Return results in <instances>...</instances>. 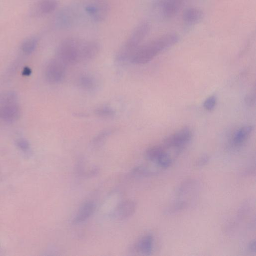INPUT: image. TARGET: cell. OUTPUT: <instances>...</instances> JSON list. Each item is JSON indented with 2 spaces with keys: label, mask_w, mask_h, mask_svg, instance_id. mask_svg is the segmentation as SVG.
<instances>
[{
  "label": "cell",
  "mask_w": 256,
  "mask_h": 256,
  "mask_svg": "<svg viewBox=\"0 0 256 256\" xmlns=\"http://www.w3.org/2000/svg\"><path fill=\"white\" fill-rule=\"evenodd\" d=\"M100 50V44L95 40L82 41L80 47V62H88L94 58Z\"/></svg>",
  "instance_id": "11"
},
{
  "label": "cell",
  "mask_w": 256,
  "mask_h": 256,
  "mask_svg": "<svg viewBox=\"0 0 256 256\" xmlns=\"http://www.w3.org/2000/svg\"><path fill=\"white\" fill-rule=\"evenodd\" d=\"M66 66L56 58L52 60L48 64L45 70L47 80L52 84L60 82L65 76Z\"/></svg>",
  "instance_id": "9"
},
{
  "label": "cell",
  "mask_w": 256,
  "mask_h": 256,
  "mask_svg": "<svg viewBox=\"0 0 256 256\" xmlns=\"http://www.w3.org/2000/svg\"><path fill=\"white\" fill-rule=\"evenodd\" d=\"M150 28V24L148 21L139 24L116 53V60L120 62L130 60L134 52L149 34Z\"/></svg>",
  "instance_id": "3"
},
{
  "label": "cell",
  "mask_w": 256,
  "mask_h": 256,
  "mask_svg": "<svg viewBox=\"0 0 256 256\" xmlns=\"http://www.w3.org/2000/svg\"><path fill=\"white\" fill-rule=\"evenodd\" d=\"M184 2L185 0H153L152 7L160 18L170 20L177 15Z\"/></svg>",
  "instance_id": "5"
},
{
  "label": "cell",
  "mask_w": 256,
  "mask_h": 256,
  "mask_svg": "<svg viewBox=\"0 0 256 256\" xmlns=\"http://www.w3.org/2000/svg\"><path fill=\"white\" fill-rule=\"evenodd\" d=\"M254 130L252 126H244L237 130L233 136L232 142L235 146L242 144L248 138Z\"/></svg>",
  "instance_id": "17"
},
{
  "label": "cell",
  "mask_w": 256,
  "mask_h": 256,
  "mask_svg": "<svg viewBox=\"0 0 256 256\" xmlns=\"http://www.w3.org/2000/svg\"><path fill=\"white\" fill-rule=\"evenodd\" d=\"M210 160V157L207 154H203L196 161V166L198 167H202L208 162Z\"/></svg>",
  "instance_id": "26"
},
{
  "label": "cell",
  "mask_w": 256,
  "mask_h": 256,
  "mask_svg": "<svg viewBox=\"0 0 256 256\" xmlns=\"http://www.w3.org/2000/svg\"><path fill=\"white\" fill-rule=\"evenodd\" d=\"M154 245V238L150 234L141 237L135 244L136 250L144 256L151 254Z\"/></svg>",
  "instance_id": "15"
},
{
  "label": "cell",
  "mask_w": 256,
  "mask_h": 256,
  "mask_svg": "<svg viewBox=\"0 0 256 256\" xmlns=\"http://www.w3.org/2000/svg\"><path fill=\"white\" fill-rule=\"evenodd\" d=\"M84 9L92 20L99 22L107 17L110 6L106 0H88L84 4Z\"/></svg>",
  "instance_id": "8"
},
{
  "label": "cell",
  "mask_w": 256,
  "mask_h": 256,
  "mask_svg": "<svg viewBox=\"0 0 256 256\" xmlns=\"http://www.w3.org/2000/svg\"><path fill=\"white\" fill-rule=\"evenodd\" d=\"M77 14L74 10L66 8L59 11L54 18L55 26L60 28H68L74 24Z\"/></svg>",
  "instance_id": "10"
},
{
  "label": "cell",
  "mask_w": 256,
  "mask_h": 256,
  "mask_svg": "<svg viewBox=\"0 0 256 256\" xmlns=\"http://www.w3.org/2000/svg\"><path fill=\"white\" fill-rule=\"evenodd\" d=\"M216 98L214 96L208 97L204 102V107L208 110H212L216 104Z\"/></svg>",
  "instance_id": "24"
},
{
  "label": "cell",
  "mask_w": 256,
  "mask_h": 256,
  "mask_svg": "<svg viewBox=\"0 0 256 256\" xmlns=\"http://www.w3.org/2000/svg\"><path fill=\"white\" fill-rule=\"evenodd\" d=\"M31 70L28 68H26L24 70V75H28L30 74Z\"/></svg>",
  "instance_id": "29"
},
{
  "label": "cell",
  "mask_w": 256,
  "mask_h": 256,
  "mask_svg": "<svg viewBox=\"0 0 256 256\" xmlns=\"http://www.w3.org/2000/svg\"><path fill=\"white\" fill-rule=\"evenodd\" d=\"M245 102L248 106H252L256 101L255 88L248 92L245 97Z\"/></svg>",
  "instance_id": "25"
},
{
  "label": "cell",
  "mask_w": 256,
  "mask_h": 256,
  "mask_svg": "<svg viewBox=\"0 0 256 256\" xmlns=\"http://www.w3.org/2000/svg\"><path fill=\"white\" fill-rule=\"evenodd\" d=\"M57 0H40L37 6L39 13L49 14L54 12L58 6Z\"/></svg>",
  "instance_id": "18"
},
{
  "label": "cell",
  "mask_w": 256,
  "mask_h": 256,
  "mask_svg": "<svg viewBox=\"0 0 256 256\" xmlns=\"http://www.w3.org/2000/svg\"><path fill=\"white\" fill-rule=\"evenodd\" d=\"M94 113L100 118H110L114 116L116 112L112 108L102 106L96 108Z\"/></svg>",
  "instance_id": "21"
},
{
  "label": "cell",
  "mask_w": 256,
  "mask_h": 256,
  "mask_svg": "<svg viewBox=\"0 0 256 256\" xmlns=\"http://www.w3.org/2000/svg\"><path fill=\"white\" fill-rule=\"evenodd\" d=\"M95 210L96 205L93 202H85L80 208L72 219V224H78L86 221L93 214Z\"/></svg>",
  "instance_id": "14"
},
{
  "label": "cell",
  "mask_w": 256,
  "mask_h": 256,
  "mask_svg": "<svg viewBox=\"0 0 256 256\" xmlns=\"http://www.w3.org/2000/svg\"><path fill=\"white\" fill-rule=\"evenodd\" d=\"M20 115V109L16 102V96L7 93L0 96V118L7 121H13Z\"/></svg>",
  "instance_id": "7"
},
{
  "label": "cell",
  "mask_w": 256,
  "mask_h": 256,
  "mask_svg": "<svg viewBox=\"0 0 256 256\" xmlns=\"http://www.w3.org/2000/svg\"><path fill=\"white\" fill-rule=\"evenodd\" d=\"M248 248L251 252H256V241L254 240H252L248 244Z\"/></svg>",
  "instance_id": "28"
},
{
  "label": "cell",
  "mask_w": 256,
  "mask_h": 256,
  "mask_svg": "<svg viewBox=\"0 0 256 256\" xmlns=\"http://www.w3.org/2000/svg\"><path fill=\"white\" fill-rule=\"evenodd\" d=\"M17 146L22 150L26 151L30 148V144L26 140L20 138L16 142Z\"/></svg>",
  "instance_id": "27"
},
{
  "label": "cell",
  "mask_w": 256,
  "mask_h": 256,
  "mask_svg": "<svg viewBox=\"0 0 256 256\" xmlns=\"http://www.w3.org/2000/svg\"><path fill=\"white\" fill-rule=\"evenodd\" d=\"M134 174L140 176H150L156 174V172L153 171L146 167L140 166L132 170Z\"/></svg>",
  "instance_id": "23"
},
{
  "label": "cell",
  "mask_w": 256,
  "mask_h": 256,
  "mask_svg": "<svg viewBox=\"0 0 256 256\" xmlns=\"http://www.w3.org/2000/svg\"><path fill=\"white\" fill-rule=\"evenodd\" d=\"M192 132L188 127H184L165 138L162 146L167 150L172 148L178 154L190 141Z\"/></svg>",
  "instance_id": "6"
},
{
  "label": "cell",
  "mask_w": 256,
  "mask_h": 256,
  "mask_svg": "<svg viewBox=\"0 0 256 256\" xmlns=\"http://www.w3.org/2000/svg\"><path fill=\"white\" fill-rule=\"evenodd\" d=\"M166 149L162 144L152 146L145 152V157L149 161L157 164L167 153Z\"/></svg>",
  "instance_id": "16"
},
{
  "label": "cell",
  "mask_w": 256,
  "mask_h": 256,
  "mask_svg": "<svg viewBox=\"0 0 256 256\" xmlns=\"http://www.w3.org/2000/svg\"><path fill=\"white\" fill-rule=\"evenodd\" d=\"M114 129L104 130L96 135L92 140V144L94 146H98L103 143L106 139L114 132Z\"/></svg>",
  "instance_id": "22"
},
{
  "label": "cell",
  "mask_w": 256,
  "mask_h": 256,
  "mask_svg": "<svg viewBox=\"0 0 256 256\" xmlns=\"http://www.w3.org/2000/svg\"><path fill=\"white\" fill-rule=\"evenodd\" d=\"M136 208V203L134 200H128L122 201L116 207L113 216L118 220L126 219L134 214Z\"/></svg>",
  "instance_id": "13"
},
{
  "label": "cell",
  "mask_w": 256,
  "mask_h": 256,
  "mask_svg": "<svg viewBox=\"0 0 256 256\" xmlns=\"http://www.w3.org/2000/svg\"><path fill=\"white\" fill-rule=\"evenodd\" d=\"M198 192L196 181L188 179L182 182L176 192L175 198L166 210L168 214H174L188 208L196 199Z\"/></svg>",
  "instance_id": "2"
},
{
  "label": "cell",
  "mask_w": 256,
  "mask_h": 256,
  "mask_svg": "<svg viewBox=\"0 0 256 256\" xmlns=\"http://www.w3.org/2000/svg\"><path fill=\"white\" fill-rule=\"evenodd\" d=\"M204 17V13L200 8L189 7L182 14V20L186 26H192L200 22Z\"/></svg>",
  "instance_id": "12"
},
{
  "label": "cell",
  "mask_w": 256,
  "mask_h": 256,
  "mask_svg": "<svg viewBox=\"0 0 256 256\" xmlns=\"http://www.w3.org/2000/svg\"><path fill=\"white\" fill-rule=\"evenodd\" d=\"M82 42V40L74 38L66 39L58 46L56 50V58L66 66L80 62Z\"/></svg>",
  "instance_id": "4"
},
{
  "label": "cell",
  "mask_w": 256,
  "mask_h": 256,
  "mask_svg": "<svg viewBox=\"0 0 256 256\" xmlns=\"http://www.w3.org/2000/svg\"><path fill=\"white\" fill-rule=\"evenodd\" d=\"M180 36L176 32L164 34L140 45L134 52L130 61L135 64H144L151 61L164 50L176 44Z\"/></svg>",
  "instance_id": "1"
},
{
  "label": "cell",
  "mask_w": 256,
  "mask_h": 256,
  "mask_svg": "<svg viewBox=\"0 0 256 256\" xmlns=\"http://www.w3.org/2000/svg\"><path fill=\"white\" fill-rule=\"evenodd\" d=\"M38 42L36 37H30L25 40L22 44V51L26 54H30L36 49Z\"/></svg>",
  "instance_id": "20"
},
{
  "label": "cell",
  "mask_w": 256,
  "mask_h": 256,
  "mask_svg": "<svg viewBox=\"0 0 256 256\" xmlns=\"http://www.w3.org/2000/svg\"><path fill=\"white\" fill-rule=\"evenodd\" d=\"M78 84L83 90H92L96 86V81L91 75L82 74L78 78Z\"/></svg>",
  "instance_id": "19"
}]
</instances>
